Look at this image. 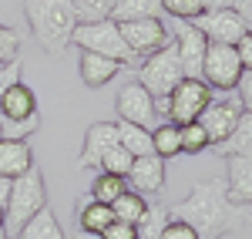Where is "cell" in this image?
<instances>
[{"label": "cell", "mask_w": 252, "mask_h": 239, "mask_svg": "<svg viewBox=\"0 0 252 239\" xmlns=\"http://www.w3.org/2000/svg\"><path fill=\"white\" fill-rule=\"evenodd\" d=\"M168 219L189 222L202 239H219L239 233L252 222L249 205H235L225 192V175H212L192 185V192L185 199H178L168 209Z\"/></svg>", "instance_id": "cell-1"}, {"label": "cell", "mask_w": 252, "mask_h": 239, "mask_svg": "<svg viewBox=\"0 0 252 239\" xmlns=\"http://www.w3.org/2000/svg\"><path fill=\"white\" fill-rule=\"evenodd\" d=\"M24 17L31 24V34L47 54L61 58L71 44V34L78 27L74 0H24Z\"/></svg>", "instance_id": "cell-2"}, {"label": "cell", "mask_w": 252, "mask_h": 239, "mask_svg": "<svg viewBox=\"0 0 252 239\" xmlns=\"http://www.w3.org/2000/svg\"><path fill=\"white\" fill-rule=\"evenodd\" d=\"M44 205H47L44 172H40L37 165H31L24 175L14 179V185H10V199H7V205H3V229L10 233V239L17 236L20 226L31 219V216H37Z\"/></svg>", "instance_id": "cell-3"}, {"label": "cell", "mask_w": 252, "mask_h": 239, "mask_svg": "<svg viewBox=\"0 0 252 239\" xmlns=\"http://www.w3.org/2000/svg\"><path fill=\"white\" fill-rule=\"evenodd\" d=\"M71 44L81 47V51H91V54H101V58L118 61L121 68H131L135 64V54L131 47L125 44L121 31H118L115 20H94V24H78L74 34H71Z\"/></svg>", "instance_id": "cell-4"}, {"label": "cell", "mask_w": 252, "mask_h": 239, "mask_svg": "<svg viewBox=\"0 0 252 239\" xmlns=\"http://www.w3.org/2000/svg\"><path fill=\"white\" fill-rule=\"evenodd\" d=\"M182 78H185V71H182V61H178L175 44L161 47L152 58H145L141 68H138V81L152 91V98H168L175 88H178Z\"/></svg>", "instance_id": "cell-5"}, {"label": "cell", "mask_w": 252, "mask_h": 239, "mask_svg": "<svg viewBox=\"0 0 252 239\" xmlns=\"http://www.w3.org/2000/svg\"><path fill=\"white\" fill-rule=\"evenodd\" d=\"M242 61H239V51L232 44H209L205 47V61H202V81L209 88H219V91H232L239 78H242Z\"/></svg>", "instance_id": "cell-6"}, {"label": "cell", "mask_w": 252, "mask_h": 239, "mask_svg": "<svg viewBox=\"0 0 252 239\" xmlns=\"http://www.w3.org/2000/svg\"><path fill=\"white\" fill-rule=\"evenodd\" d=\"M209 101H212V88L202 78H182L178 88L168 95V121H175V125L198 121Z\"/></svg>", "instance_id": "cell-7"}, {"label": "cell", "mask_w": 252, "mask_h": 239, "mask_svg": "<svg viewBox=\"0 0 252 239\" xmlns=\"http://www.w3.org/2000/svg\"><path fill=\"white\" fill-rule=\"evenodd\" d=\"M118 31H121L125 44L131 47V54H135V58H141V61L152 58V54H158L161 47H168V44H172V34H168V27L161 24V17L118 24Z\"/></svg>", "instance_id": "cell-8"}, {"label": "cell", "mask_w": 252, "mask_h": 239, "mask_svg": "<svg viewBox=\"0 0 252 239\" xmlns=\"http://www.w3.org/2000/svg\"><path fill=\"white\" fill-rule=\"evenodd\" d=\"M115 108H118V121H131L138 128H152L155 125V98L152 91L141 84V81H128L115 98Z\"/></svg>", "instance_id": "cell-9"}, {"label": "cell", "mask_w": 252, "mask_h": 239, "mask_svg": "<svg viewBox=\"0 0 252 239\" xmlns=\"http://www.w3.org/2000/svg\"><path fill=\"white\" fill-rule=\"evenodd\" d=\"M239 118H242L239 98H212L205 104V111L198 115V125L205 128V135H209V141H212V148H215V145H222L235 132Z\"/></svg>", "instance_id": "cell-10"}, {"label": "cell", "mask_w": 252, "mask_h": 239, "mask_svg": "<svg viewBox=\"0 0 252 239\" xmlns=\"http://www.w3.org/2000/svg\"><path fill=\"white\" fill-rule=\"evenodd\" d=\"M195 27L205 34V40L209 44H239L242 40V34L249 31L246 27V20L235 14V7H225V10H205L198 20H192Z\"/></svg>", "instance_id": "cell-11"}, {"label": "cell", "mask_w": 252, "mask_h": 239, "mask_svg": "<svg viewBox=\"0 0 252 239\" xmlns=\"http://www.w3.org/2000/svg\"><path fill=\"white\" fill-rule=\"evenodd\" d=\"M172 44H175V51H178V61H182L185 78H202V61H205V47H209L205 34L195 27L192 20H182V24L175 27Z\"/></svg>", "instance_id": "cell-12"}, {"label": "cell", "mask_w": 252, "mask_h": 239, "mask_svg": "<svg viewBox=\"0 0 252 239\" xmlns=\"http://www.w3.org/2000/svg\"><path fill=\"white\" fill-rule=\"evenodd\" d=\"M118 145V125L115 121H94L84 135V148H81V159L78 165L81 169H101V159Z\"/></svg>", "instance_id": "cell-13"}, {"label": "cell", "mask_w": 252, "mask_h": 239, "mask_svg": "<svg viewBox=\"0 0 252 239\" xmlns=\"http://www.w3.org/2000/svg\"><path fill=\"white\" fill-rule=\"evenodd\" d=\"M128 189L138 196H158L165 189V159H158L155 152L135 159L128 172Z\"/></svg>", "instance_id": "cell-14"}, {"label": "cell", "mask_w": 252, "mask_h": 239, "mask_svg": "<svg viewBox=\"0 0 252 239\" xmlns=\"http://www.w3.org/2000/svg\"><path fill=\"white\" fill-rule=\"evenodd\" d=\"M31 118H40L37 95L24 81H17L0 95V121H31Z\"/></svg>", "instance_id": "cell-15"}, {"label": "cell", "mask_w": 252, "mask_h": 239, "mask_svg": "<svg viewBox=\"0 0 252 239\" xmlns=\"http://www.w3.org/2000/svg\"><path fill=\"white\" fill-rule=\"evenodd\" d=\"M225 192L235 205H252V155L225 159Z\"/></svg>", "instance_id": "cell-16"}, {"label": "cell", "mask_w": 252, "mask_h": 239, "mask_svg": "<svg viewBox=\"0 0 252 239\" xmlns=\"http://www.w3.org/2000/svg\"><path fill=\"white\" fill-rule=\"evenodd\" d=\"M31 165H34V152H31L27 141L0 138V175L17 179V175H24Z\"/></svg>", "instance_id": "cell-17"}, {"label": "cell", "mask_w": 252, "mask_h": 239, "mask_svg": "<svg viewBox=\"0 0 252 239\" xmlns=\"http://www.w3.org/2000/svg\"><path fill=\"white\" fill-rule=\"evenodd\" d=\"M78 222H81V233L101 236V233L115 222V212H111V205H104V202H94L91 196H81L78 199Z\"/></svg>", "instance_id": "cell-18"}, {"label": "cell", "mask_w": 252, "mask_h": 239, "mask_svg": "<svg viewBox=\"0 0 252 239\" xmlns=\"http://www.w3.org/2000/svg\"><path fill=\"white\" fill-rule=\"evenodd\" d=\"M118 71H121V64L111 58H101V54H91V51L81 54V81L88 88H104L111 78H118Z\"/></svg>", "instance_id": "cell-19"}, {"label": "cell", "mask_w": 252, "mask_h": 239, "mask_svg": "<svg viewBox=\"0 0 252 239\" xmlns=\"http://www.w3.org/2000/svg\"><path fill=\"white\" fill-rule=\"evenodd\" d=\"M14 239H67V236H64V229H61L58 216L44 205L37 216H31V219L20 226V233Z\"/></svg>", "instance_id": "cell-20"}, {"label": "cell", "mask_w": 252, "mask_h": 239, "mask_svg": "<svg viewBox=\"0 0 252 239\" xmlns=\"http://www.w3.org/2000/svg\"><path fill=\"white\" fill-rule=\"evenodd\" d=\"M161 17V0H118L111 20L115 24H131V20H152Z\"/></svg>", "instance_id": "cell-21"}, {"label": "cell", "mask_w": 252, "mask_h": 239, "mask_svg": "<svg viewBox=\"0 0 252 239\" xmlns=\"http://www.w3.org/2000/svg\"><path fill=\"white\" fill-rule=\"evenodd\" d=\"M118 125V145L125 152H131L135 159L152 155V128H138L131 121H115Z\"/></svg>", "instance_id": "cell-22"}, {"label": "cell", "mask_w": 252, "mask_h": 239, "mask_svg": "<svg viewBox=\"0 0 252 239\" xmlns=\"http://www.w3.org/2000/svg\"><path fill=\"white\" fill-rule=\"evenodd\" d=\"M215 152H219L222 159H229V155H252V115L249 111H242L235 132L222 141V145H215Z\"/></svg>", "instance_id": "cell-23"}, {"label": "cell", "mask_w": 252, "mask_h": 239, "mask_svg": "<svg viewBox=\"0 0 252 239\" xmlns=\"http://www.w3.org/2000/svg\"><path fill=\"white\" fill-rule=\"evenodd\" d=\"M152 152H155L158 159H175V155H182V128H178L175 121H165V125L152 128Z\"/></svg>", "instance_id": "cell-24"}, {"label": "cell", "mask_w": 252, "mask_h": 239, "mask_svg": "<svg viewBox=\"0 0 252 239\" xmlns=\"http://www.w3.org/2000/svg\"><path fill=\"white\" fill-rule=\"evenodd\" d=\"M125 192H128V179L111 175V172H97L94 182H91V189H88V196L94 202H104V205H111L115 199H121Z\"/></svg>", "instance_id": "cell-25"}, {"label": "cell", "mask_w": 252, "mask_h": 239, "mask_svg": "<svg viewBox=\"0 0 252 239\" xmlns=\"http://www.w3.org/2000/svg\"><path fill=\"white\" fill-rule=\"evenodd\" d=\"M111 212H115V219L121 222H128V226H138L141 222V216L148 212V202H145V196H138V192H125L121 199L111 202Z\"/></svg>", "instance_id": "cell-26"}, {"label": "cell", "mask_w": 252, "mask_h": 239, "mask_svg": "<svg viewBox=\"0 0 252 239\" xmlns=\"http://www.w3.org/2000/svg\"><path fill=\"white\" fill-rule=\"evenodd\" d=\"M118 0H74V17L78 24H94V20H111Z\"/></svg>", "instance_id": "cell-27"}, {"label": "cell", "mask_w": 252, "mask_h": 239, "mask_svg": "<svg viewBox=\"0 0 252 239\" xmlns=\"http://www.w3.org/2000/svg\"><path fill=\"white\" fill-rule=\"evenodd\" d=\"M165 222H168V205L152 202L148 212H145L141 222H138V239H158V236H161V229H165Z\"/></svg>", "instance_id": "cell-28"}, {"label": "cell", "mask_w": 252, "mask_h": 239, "mask_svg": "<svg viewBox=\"0 0 252 239\" xmlns=\"http://www.w3.org/2000/svg\"><path fill=\"white\" fill-rule=\"evenodd\" d=\"M182 128V155H202L205 148H212V141L205 135V128L198 121H189V125H178Z\"/></svg>", "instance_id": "cell-29"}, {"label": "cell", "mask_w": 252, "mask_h": 239, "mask_svg": "<svg viewBox=\"0 0 252 239\" xmlns=\"http://www.w3.org/2000/svg\"><path fill=\"white\" fill-rule=\"evenodd\" d=\"M131 162H135V155L131 152H125L121 145H115L104 159H101V169L97 172H111V175H121V179H128V172H131Z\"/></svg>", "instance_id": "cell-30"}, {"label": "cell", "mask_w": 252, "mask_h": 239, "mask_svg": "<svg viewBox=\"0 0 252 239\" xmlns=\"http://www.w3.org/2000/svg\"><path fill=\"white\" fill-rule=\"evenodd\" d=\"M161 10L178 20H198L205 14V0H161Z\"/></svg>", "instance_id": "cell-31"}, {"label": "cell", "mask_w": 252, "mask_h": 239, "mask_svg": "<svg viewBox=\"0 0 252 239\" xmlns=\"http://www.w3.org/2000/svg\"><path fill=\"white\" fill-rule=\"evenodd\" d=\"M20 58V34L14 27L0 24V64H10Z\"/></svg>", "instance_id": "cell-32"}, {"label": "cell", "mask_w": 252, "mask_h": 239, "mask_svg": "<svg viewBox=\"0 0 252 239\" xmlns=\"http://www.w3.org/2000/svg\"><path fill=\"white\" fill-rule=\"evenodd\" d=\"M37 128H40V118H31V121H0L3 138H17V141H27Z\"/></svg>", "instance_id": "cell-33"}, {"label": "cell", "mask_w": 252, "mask_h": 239, "mask_svg": "<svg viewBox=\"0 0 252 239\" xmlns=\"http://www.w3.org/2000/svg\"><path fill=\"white\" fill-rule=\"evenodd\" d=\"M158 239H202V236L195 233V229L189 226V222H182V219H168Z\"/></svg>", "instance_id": "cell-34"}, {"label": "cell", "mask_w": 252, "mask_h": 239, "mask_svg": "<svg viewBox=\"0 0 252 239\" xmlns=\"http://www.w3.org/2000/svg\"><path fill=\"white\" fill-rule=\"evenodd\" d=\"M20 68H24V58L10 61V64H0V95H3L10 84H17V81H20Z\"/></svg>", "instance_id": "cell-35"}, {"label": "cell", "mask_w": 252, "mask_h": 239, "mask_svg": "<svg viewBox=\"0 0 252 239\" xmlns=\"http://www.w3.org/2000/svg\"><path fill=\"white\" fill-rule=\"evenodd\" d=\"M97 239H138V226H128V222L115 219Z\"/></svg>", "instance_id": "cell-36"}, {"label": "cell", "mask_w": 252, "mask_h": 239, "mask_svg": "<svg viewBox=\"0 0 252 239\" xmlns=\"http://www.w3.org/2000/svg\"><path fill=\"white\" fill-rule=\"evenodd\" d=\"M235 91H239V104H242V111H249L252 115V71H242V78L235 84Z\"/></svg>", "instance_id": "cell-37"}, {"label": "cell", "mask_w": 252, "mask_h": 239, "mask_svg": "<svg viewBox=\"0 0 252 239\" xmlns=\"http://www.w3.org/2000/svg\"><path fill=\"white\" fill-rule=\"evenodd\" d=\"M235 51H239L242 68H246V71H252V31H246V34H242V40L235 44Z\"/></svg>", "instance_id": "cell-38"}, {"label": "cell", "mask_w": 252, "mask_h": 239, "mask_svg": "<svg viewBox=\"0 0 252 239\" xmlns=\"http://www.w3.org/2000/svg\"><path fill=\"white\" fill-rule=\"evenodd\" d=\"M232 7H235V14H239V17L246 20V27L252 31V0H235Z\"/></svg>", "instance_id": "cell-39"}, {"label": "cell", "mask_w": 252, "mask_h": 239, "mask_svg": "<svg viewBox=\"0 0 252 239\" xmlns=\"http://www.w3.org/2000/svg\"><path fill=\"white\" fill-rule=\"evenodd\" d=\"M10 185H14V179L0 175V209H3V205H7V199H10Z\"/></svg>", "instance_id": "cell-40"}, {"label": "cell", "mask_w": 252, "mask_h": 239, "mask_svg": "<svg viewBox=\"0 0 252 239\" xmlns=\"http://www.w3.org/2000/svg\"><path fill=\"white\" fill-rule=\"evenodd\" d=\"M235 0H205V10H225V7H232Z\"/></svg>", "instance_id": "cell-41"}, {"label": "cell", "mask_w": 252, "mask_h": 239, "mask_svg": "<svg viewBox=\"0 0 252 239\" xmlns=\"http://www.w3.org/2000/svg\"><path fill=\"white\" fill-rule=\"evenodd\" d=\"M0 239H10V233H7V229H0Z\"/></svg>", "instance_id": "cell-42"}, {"label": "cell", "mask_w": 252, "mask_h": 239, "mask_svg": "<svg viewBox=\"0 0 252 239\" xmlns=\"http://www.w3.org/2000/svg\"><path fill=\"white\" fill-rule=\"evenodd\" d=\"M81 239H97V236H91V233H81Z\"/></svg>", "instance_id": "cell-43"}, {"label": "cell", "mask_w": 252, "mask_h": 239, "mask_svg": "<svg viewBox=\"0 0 252 239\" xmlns=\"http://www.w3.org/2000/svg\"><path fill=\"white\" fill-rule=\"evenodd\" d=\"M0 229H3V209H0Z\"/></svg>", "instance_id": "cell-44"}]
</instances>
